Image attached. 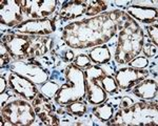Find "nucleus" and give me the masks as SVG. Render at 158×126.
<instances>
[{"label":"nucleus","mask_w":158,"mask_h":126,"mask_svg":"<svg viewBox=\"0 0 158 126\" xmlns=\"http://www.w3.org/2000/svg\"><path fill=\"white\" fill-rule=\"evenodd\" d=\"M76 63L80 66H85V65H89L90 60H89L88 56H79L76 60Z\"/></svg>","instance_id":"20e7f679"},{"label":"nucleus","mask_w":158,"mask_h":126,"mask_svg":"<svg viewBox=\"0 0 158 126\" xmlns=\"http://www.w3.org/2000/svg\"><path fill=\"white\" fill-rule=\"evenodd\" d=\"M102 82H103L104 87H106V90H109V92H112V90H114V89L116 88L115 82H114V80L112 79L111 77H106V78H103Z\"/></svg>","instance_id":"f03ea898"},{"label":"nucleus","mask_w":158,"mask_h":126,"mask_svg":"<svg viewBox=\"0 0 158 126\" xmlns=\"http://www.w3.org/2000/svg\"><path fill=\"white\" fill-rule=\"evenodd\" d=\"M149 33L151 34V37H152L153 41L155 42V44H157V30H156V27H150Z\"/></svg>","instance_id":"423d86ee"},{"label":"nucleus","mask_w":158,"mask_h":126,"mask_svg":"<svg viewBox=\"0 0 158 126\" xmlns=\"http://www.w3.org/2000/svg\"><path fill=\"white\" fill-rule=\"evenodd\" d=\"M70 110L76 115H82L85 112V106L83 104H74L72 107H70Z\"/></svg>","instance_id":"7ed1b4c3"},{"label":"nucleus","mask_w":158,"mask_h":126,"mask_svg":"<svg viewBox=\"0 0 158 126\" xmlns=\"http://www.w3.org/2000/svg\"><path fill=\"white\" fill-rule=\"evenodd\" d=\"M91 57L93 58L94 61L97 62H106L109 60L110 55L106 47H100V49H96L95 50L91 53Z\"/></svg>","instance_id":"f257e3e1"},{"label":"nucleus","mask_w":158,"mask_h":126,"mask_svg":"<svg viewBox=\"0 0 158 126\" xmlns=\"http://www.w3.org/2000/svg\"><path fill=\"white\" fill-rule=\"evenodd\" d=\"M133 66H138V67H143L146 66V65L148 64V61L144 58H139V59L135 60V61H133L131 63Z\"/></svg>","instance_id":"39448f33"}]
</instances>
